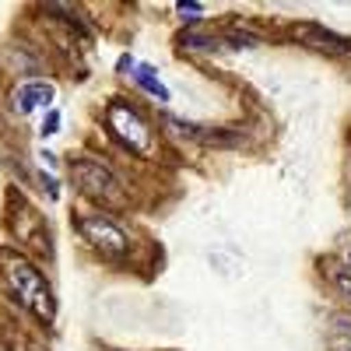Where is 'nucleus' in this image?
<instances>
[{"instance_id":"obj_10","label":"nucleus","mask_w":351,"mask_h":351,"mask_svg":"<svg viewBox=\"0 0 351 351\" xmlns=\"http://www.w3.org/2000/svg\"><path fill=\"white\" fill-rule=\"evenodd\" d=\"M327 274H330V285H334L341 295L351 302V271L344 267V263H330V271H327Z\"/></svg>"},{"instance_id":"obj_6","label":"nucleus","mask_w":351,"mask_h":351,"mask_svg":"<svg viewBox=\"0 0 351 351\" xmlns=\"http://www.w3.org/2000/svg\"><path fill=\"white\" fill-rule=\"evenodd\" d=\"M53 99H56V84L36 77V81H25L14 92V109L18 112H36L43 106H53Z\"/></svg>"},{"instance_id":"obj_13","label":"nucleus","mask_w":351,"mask_h":351,"mask_svg":"<svg viewBox=\"0 0 351 351\" xmlns=\"http://www.w3.org/2000/svg\"><path fill=\"white\" fill-rule=\"evenodd\" d=\"M127 71H134V60L130 56H120V74H127Z\"/></svg>"},{"instance_id":"obj_12","label":"nucleus","mask_w":351,"mask_h":351,"mask_svg":"<svg viewBox=\"0 0 351 351\" xmlns=\"http://www.w3.org/2000/svg\"><path fill=\"white\" fill-rule=\"evenodd\" d=\"M56 130H60V112H56V109H53V112L46 116V123L39 127V134H43V137H53Z\"/></svg>"},{"instance_id":"obj_4","label":"nucleus","mask_w":351,"mask_h":351,"mask_svg":"<svg viewBox=\"0 0 351 351\" xmlns=\"http://www.w3.org/2000/svg\"><path fill=\"white\" fill-rule=\"evenodd\" d=\"M74 232L84 239V246L92 250L99 260L127 263L134 256V236L106 211H95V208L77 211L74 215Z\"/></svg>"},{"instance_id":"obj_14","label":"nucleus","mask_w":351,"mask_h":351,"mask_svg":"<svg viewBox=\"0 0 351 351\" xmlns=\"http://www.w3.org/2000/svg\"><path fill=\"white\" fill-rule=\"evenodd\" d=\"M344 267H348V271H351V256H348V260H344Z\"/></svg>"},{"instance_id":"obj_1","label":"nucleus","mask_w":351,"mask_h":351,"mask_svg":"<svg viewBox=\"0 0 351 351\" xmlns=\"http://www.w3.org/2000/svg\"><path fill=\"white\" fill-rule=\"evenodd\" d=\"M0 278H4L11 295L39 319L53 324L56 316V302H53V288L46 281V274L36 267L32 260L18 250H0Z\"/></svg>"},{"instance_id":"obj_8","label":"nucleus","mask_w":351,"mask_h":351,"mask_svg":"<svg viewBox=\"0 0 351 351\" xmlns=\"http://www.w3.org/2000/svg\"><path fill=\"white\" fill-rule=\"evenodd\" d=\"M180 49L183 53H204V49H215L218 46V39L215 36H204V32H197V28H186V32H180Z\"/></svg>"},{"instance_id":"obj_2","label":"nucleus","mask_w":351,"mask_h":351,"mask_svg":"<svg viewBox=\"0 0 351 351\" xmlns=\"http://www.w3.org/2000/svg\"><path fill=\"white\" fill-rule=\"evenodd\" d=\"M67 169H71L74 190H77L81 197L92 200L95 211H99V208H102V211H120V208H127V200H130L127 183H123V176L116 172L109 162H102V158H95V155H74Z\"/></svg>"},{"instance_id":"obj_3","label":"nucleus","mask_w":351,"mask_h":351,"mask_svg":"<svg viewBox=\"0 0 351 351\" xmlns=\"http://www.w3.org/2000/svg\"><path fill=\"white\" fill-rule=\"evenodd\" d=\"M102 120H106L109 137L120 144V148H127V152L137 155V158H155V152H158V130L152 127V120H148V116H144L134 102H127V99H109Z\"/></svg>"},{"instance_id":"obj_7","label":"nucleus","mask_w":351,"mask_h":351,"mask_svg":"<svg viewBox=\"0 0 351 351\" xmlns=\"http://www.w3.org/2000/svg\"><path fill=\"white\" fill-rule=\"evenodd\" d=\"M134 74V81L144 88V92H148V95H155L158 102H169V88L158 81V74H155V67H148V64H141V67H134L130 71Z\"/></svg>"},{"instance_id":"obj_5","label":"nucleus","mask_w":351,"mask_h":351,"mask_svg":"<svg viewBox=\"0 0 351 351\" xmlns=\"http://www.w3.org/2000/svg\"><path fill=\"white\" fill-rule=\"evenodd\" d=\"M291 36H295L302 46L319 49V53H327V56H348V53H351V39L330 32V28L316 25V21H299V25H291Z\"/></svg>"},{"instance_id":"obj_9","label":"nucleus","mask_w":351,"mask_h":351,"mask_svg":"<svg viewBox=\"0 0 351 351\" xmlns=\"http://www.w3.org/2000/svg\"><path fill=\"white\" fill-rule=\"evenodd\" d=\"M221 39L228 43V46H260V32H250L246 25H225V32H221Z\"/></svg>"},{"instance_id":"obj_11","label":"nucleus","mask_w":351,"mask_h":351,"mask_svg":"<svg viewBox=\"0 0 351 351\" xmlns=\"http://www.w3.org/2000/svg\"><path fill=\"white\" fill-rule=\"evenodd\" d=\"M176 11H180V18H186V21H200V14H204V8L193 4V0H180Z\"/></svg>"},{"instance_id":"obj_15","label":"nucleus","mask_w":351,"mask_h":351,"mask_svg":"<svg viewBox=\"0 0 351 351\" xmlns=\"http://www.w3.org/2000/svg\"><path fill=\"white\" fill-rule=\"evenodd\" d=\"M341 351H351V344H344V348H341Z\"/></svg>"},{"instance_id":"obj_16","label":"nucleus","mask_w":351,"mask_h":351,"mask_svg":"<svg viewBox=\"0 0 351 351\" xmlns=\"http://www.w3.org/2000/svg\"><path fill=\"white\" fill-rule=\"evenodd\" d=\"M0 351H11V348H4V344H0Z\"/></svg>"}]
</instances>
